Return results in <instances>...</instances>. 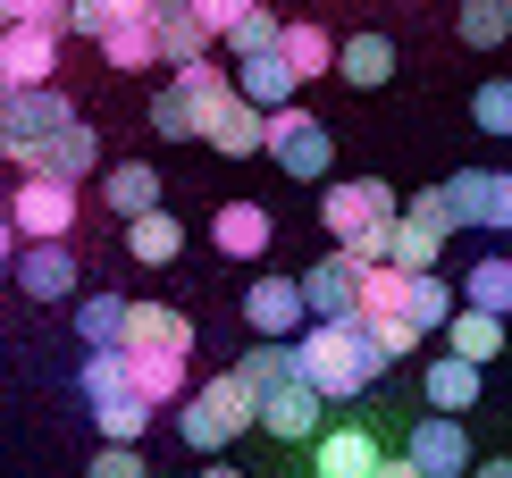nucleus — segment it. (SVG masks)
Segmentation results:
<instances>
[{
  "label": "nucleus",
  "mask_w": 512,
  "mask_h": 478,
  "mask_svg": "<svg viewBox=\"0 0 512 478\" xmlns=\"http://www.w3.org/2000/svg\"><path fill=\"white\" fill-rule=\"evenodd\" d=\"M0 93H17V76H9V51H0Z\"/></svg>",
  "instance_id": "de8ad7c7"
},
{
  "label": "nucleus",
  "mask_w": 512,
  "mask_h": 478,
  "mask_svg": "<svg viewBox=\"0 0 512 478\" xmlns=\"http://www.w3.org/2000/svg\"><path fill=\"white\" fill-rule=\"evenodd\" d=\"M76 252H68V235H59V244H26L17 252V269H9V286L26 294V302H68L76 294Z\"/></svg>",
  "instance_id": "ddd939ff"
},
{
  "label": "nucleus",
  "mask_w": 512,
  "mask_h": 478,
  "mask_svg": "<svg viewBox=\"0 0 512 478\" xmlns=\"http://www.w3.org/2000/svg\"><path fill=\"white\" fill-rule=\"evenodd\" d=\"M319 420H328V395L294 369V378H277V386H261V428L269 437H286V445H303V437H319Z\"/></svg>",
  "instance_id": "1a4fd4ad"
},
{
  "label": "nucleus",
  "mask_w": 512,
  "mask_h": 478,
  "mask_svg": "<svg viewBox=\"0 0 512 478\" xmlns=\"http://www.w3.org/2000/svg\"><path fill=\"white\" fill-rule=\"evenodd\" d=\"M277 34H286V26H277V9H252L244 26L227 34V51H236V59H252V51H277Z\"/></svg>",
  "instance_id": "e433bc0d"
},
{
  "label": "nucleus",
  "mask_w": 512,
  "mask_h": 478,
  "mask_svg": "<svg viewBox=\"0 0 512 478\" xmlns=\"http://www.w3.org/2000/svg\"><path fill=\"white\" fill-rule=\"evenodd\" d=\"M17 168H26V177H68V185H84V177H101V135L76 118V126H59L51 143H34Z\"/></svg>",
  "instance_id": "f8f14e48"
},
{
  "label": "nucleus",
  "mask_w": 512,
  "mask_h": 478,
  "mask_svg": "<svg viewBox=\"0 0 512 478\" xmlns=\"http://www.w3.org/2000/svg\"><path fill=\"white\" fill-rule=\"evenodd\" d=\"M294 353H303V378H311L328 403H361L378 378H387V344L370 336V319H361V311L311 319V328L294 336Z\"/></svg>",
  "instance_id": "f257e3e1"
},
{
  "label": "nucleus",
  "mask_w": 512,
  "mask_h": 478,
  "mask_svg": "<svg viewBox=\"0 0 512 478\" xmlns=\"http://www.w3.org/2000/svg\"><path fill=\"white\" fill-rule=\"evenodd\" d=\"M101 59H110L118 76H143V68H168V51H160V26H152V17H118V26L101 34Z\"/></svg>",
  "instance_id": "a211bd4d"
},
{
  "label": "nucleus",
  "mask_w": 512,
  "mask_h": 478,
  "mask_svg": "<svg viewBox=\"0 0 512 478\" xmlns=\"http://www.w3.org/2000/svg\"><path fill=\"white\" fill-rule=\"evenodd\" d=\"M118 17H126L118 0H68V34H93V42H101V34L118 26Z\"/></svg>",
  "instance_id": "58836bf2"
},
{
  "label": "nucleus",
  "mask_w": 512,
  "mask_h": 478,
  "mask_svg": "<svg viewBox=\"0 0 512 478\" xmlns=\"http://www.w3.org/2000/svg\"><path fill=\"white\" fill-rule=\"evenodd\" d=\"M471 126L512 143V84H479V93H471Z\"/></svg>",
  "instance_id": "c9c22d12"
},
{
  "label": "nucleus",
  "mask_w": 512,
  "mask_h": 478,
  "mask_svg": "<svg viewBox=\"0 0 512 478\" xmlns=\"http://www.w3.org/2000/svg\"><path fill=\"white\" fill-rule=\"evenodd\" d=\"M177 252H185V227L168 219V210H143V219H126V260H135V269H168Z\"/></svg>",
  "instance_id": "bb28decb"
},
{
  "label": "nucleus",
  "mask_w": 512,
  "mask_h": 478,
  "mask_svg": "<svg viewBox=\"0 0 512 478\" xmlns=\"http://www.w3.org/2000/svg\"><path fill=\"white\" fill-rule=\"evenodd\" d=\"M294 84H303V76L286 68V51H252V59H236V93L252 101V110H286Z\"/></svg>",
  "instance_id": "6ab92c4d"
},
{
  "label": "nucleus",
  "mask_w": 512,
  "mask_h": 478,
  "mask_svg": "<svg viewBox=\"0 0 512 478\" xmlns=\"http://www.w3.org/2000/svg\"><path fill=\"white\" fill-rule=\"evenodd\" d=\"M0 168H9V143H0Z\"/></svg>",
  "instance_id": "3c124183"
},
{
  "label": "nucleus",
  "mask_w": 512,
  "mask_h": 478,
  "mask_svg": "<svg viewBox=\"0 0 512 478\" xmlns=\"http://www.w3.org/2000/svg\"><path fill=\"white\" fill-rule=\"evenodd\" d=\"M0 51H9V76H17V84H51V68H59V26H9V34H0Z\"/></svg>",
  "instance_id": "5701e85b"
},
{
  "label": "nucleus",
  "mask_w": 512,
  "mask_h": 478,
  "mask_svg": "<svg viewBox=\"0 0 512 478\" xmlns=\"http://www.w3.org/2000/svg\"><path fill=\"white\" fill-rule=\"evenodd\" d=\"M403 311H412V328H420V336H445V319L462 311V294L445 286L437 269H412V294H403Z\"/></svg>",
  "instance_id": "7c9ffc66"
},
{
  "label": "nucleus",
  "mask_w": 512,
  "mask_h": 478,
  "mask_svg": "<svg viewBox=\"0 0 512 478\" xmlns=\"http://www.w3.org/2000/svg\"><path fill=\"white\" fill-rule=\"evenodd\" d=\"M252 9H261V0H194V17H202V26H210V34H219V42H227V34H236V26H244V17H252Z\"/></svg>",
  "instance_id": "ea45409f"
},
{
  "label": "nucleus",
  "mask_w": 512,
  "mask_h": 478,
  "mask_svg": "<svg viewBox=\"0 0 512 478\" xmlns=\"http://www.w3.org/2000/svg\"><path fill=\"white\" fill-rule=\"evenodd\" d=\"M462 42H471V51H496V42L512 34V0H462Z\"/></svg>",
  "instance_id": "f704fd0d"
},
{
  "label": "nucleus",
  "mask_w": 512,
  "mask_h": 478,
  "mask_svg": "<svg viewBox=\"0 0 512 478\" xmlns=\"http://www.w3.org/2000/svg\"><path fill=\"white\" fill-rule=\"evenodd\" d=\"M269 160L286 168V177L319 185V177H328V160H336V135L311 110H294V101H286V110H269Z\"/></svg>",
  "instance_id": "423d86ee"
},
{
  "label": "nucleus",
  "mask_w": 512,
  "mask_h": 478,
  "mask_svg": "<svg viewBox=\"0 0 512 478\" xmlns=\"http://www.w3.org/2000/svg\"><path fill=\"white\" fill-rule=\"evenodd\" d=\"M126 378L152 403H185V353H160V344H126Z\"/></svg>",
  "instance_id": "4be33fe9"
},
{
  "label": "nucleus",
  "mask_w": 512,
  "mask_h": 478,
  "mask_svg": "<svg viewBox=\"0 0 512 478\" xmlns=\"http://www.w3.org/2000/svg\"><path fill=\"white\" fill-rule=\"evenodd\" d=\"M143 17L152 26H177V17H194V0H143Z\"/></svg>",
  "instance_id": "37998d69"
},
{
  "label": "nucleus",
  "mask_w": 512,
  "mask_h": 478,
  "mask_svg": "<svg viewBox=\"0 0 512 478\" xmlns=\"http://www.w3.org/2000/svg\"><path fill=\"white\" fill-rule=\"evenodd\" d=\"M445 235H454V202H445V185L412 193V202L395 210V269H437L445 260Z\"/></svg>",
  "instance_id": "39448f33"
},
{
  "label": "nucleus",
  "mask_w": 512,
  "mask_h": 478,
  "mask_svg": "<svg viewBox=\"0 0 512 478\" xmlns=\"http://www.w3.org/2000/svg\"><path fill=\"white\" fill-rule=\"evenodd\" d=\"M210 244H219L227 260H261L277 244V219L261 202H219V210H210Z\"/></svg>",
  "instance_id": "dca6fc26"
},
{
  "label": "nucleus",
  "mask_w": 512,
  "mask_h": 478,
  "mask_svg": "<svg viewBox=\"0 0 512 478\" xmlns=\"http://www.w3.org/2000/svg\"><path fill=\"white\" fill-rule=\"evenodd\" d=\"M353 294H361V252L336 244L328 260H311V269H303V302H311V319H345V311H353Z\"/></svg>",
  "instance_id": "4468645a"
},
{
  "label": "nucleus",
  "mask_w": 512,
  "mask_h": 478,
  "mask_svg": "<svg viewBox=\"0 0 512 478\" xmlns=\"http://www.w3.org/2000/svg\"><path fill=\"white\" fill-rule=\"evenodd\" d=\"M336 76L361 84V93H378V84L395 76V42L387 34H345V42H336Z\"/></svg>",
  "instance_id": "b1692460"
},
{
  "label": "nucleus",
  "mask_w": 512,
  "mask_h": 478,
  "mask_svg": "<svg viewBox=\"0 0 512 478\" xmlns=\"http://www.w3.org/2000/svg\"><path fill=\"white\" fill-rule=\"evenodd\" d=\"M244 328H252V336H303V328H311L303 277H252V294H244Z\"/></svg>",
  "instance_id": "9b49d317"
},
{
  "label": "nucleus",
  "mask_w": 512,
  "mask_h": 478,
  "mask_svg": "<svg viewBox=\"0 0 512 478\" xmlns=\"http://www.w3.org/2000/svg\"><path fill=\"white\" fill-rule=\"evenodd\" d=\"M9 219L26 244H59V235L76 227V185L68 177H26L17 185V202H9Z\"/></svg>",
  "instance_id": "6e6552de"
},
{
  "label": "nucleus",
  "mask_w": 512,
  "mask_h": 478,
  "mask_svg": "<svg viewBox=\"0 0 512 478\" xmlns=\"http://www.w3.org/2000/svg\"><path fill=\"white\" fill-rule=\"evenodd\" d=\"M126 344H160V353H194V319L168 302H135L126 311Z\"/></svg>",
  "instance_id": "c85d7f7f"
},
{
  "label": "nucleus",
  "mask_w": 512,
  "mask_h": 478,
  "mask_svg": "<svg viewBox=\"0 0 512 478\" xmlns=\"http://www.w3.org/2000/svg\"><path fill=\"white\" fill-rule=\"evenodd\" d=\"M194 478H244V470H194Z\"/></svg>",
  "instance_id": "8fccbe9b"
},
{
  "label": "nucleus",
  "mask_w": 512,
  "mask_h": 478,
  "mask_svg": "<svg viewBox=\"0 0 512 478\" xmlns=\"http://www.w3.org/2000/svg\"><path fill=\"white\" fill-rule=\"evenodd\" d=\"M277 51H286V68L303 76V84L336 68V42H328V26H286V34H277Z\"/></svg>",
  "instance_id": "2f4dec72"
},
{
  "label": "nucleus",
  "mask_w": 512,
  "mask_h": 478,
  "mask_svg": "<svg viewBox=\"0 0 512 478\" xmlns=\"http://www.w3.org/2000/svg\"><path fill=\"white\" fill-rule=\"evenodd\" d=\"M152 135H168V143H202V110H194V93H185V84L152 93Z\"/></svg>",
  "instance_id": "72a5a7b5"
},
{
  "label": "nucleus",
  "mask_w": 512,
  "mask_h": 478,
  "mask_svg": "<svg viewBox=\"0 0 512 478\" xmlns=\"http://www.w3.org/2000/svg\"><path fill=\"white\" fill-rule=\"evenodd\" d=\"M244 428H261V395H252L244 369H219V378H202L194 395H185V411H177V437L194 445V453L236 445Z\"/></svg>",
  "instance_id": "f03ea898"
},
{
  "label": "nucleus",
  "mask_w": 512,
  "mask_h": 478,
  "mask_svg": "<svg viewBox=\"0 0 512 478\" xmlns=\"http://www.w3.org/2000/svg\"><path fill=\"white\" fill-rule=\"evenodd\" d=\"M445 202H454V227L504 235L512 227V168H462V177H445Z\"/></svg>",
  "instance_id": "0eeeda50"
},
{
  "label": "nucleus",
  "mask_w": 512,
  "mask_h": 478,
  "mask_svg": "<svg viewBox=\"0 0 512 478\" xmlns=\"http://www.w3.org/2000/svg\"><path fill=\"white\" fill-rule=\"evenodd\" d=\"M420 403H437V411H471L479 403V361H462V353H445L420 369Z\"/></svg>",
  "instance_id": "393cba45"
},
{
  "label": "nucleus",
  "mask_w": 512,
  "mask_h": 478,
  "mask_svg": "<svg viewBox=\"0 0 512 478\" xmlns=\"http://www.w3.org/2000/svg\"><path fill=\"white\" fill-rule=\"evenodd\" d=\"M101 202H110L118 219L160 210V168H152V160H118V168H101Z\"/></svg>",
  "instance_id": "aec40b11"
},
{
  "label": "nucleus",
  "mask_w": 512,
  "mask_h": 478,
  "mask_svg": "<svg viewBox=\"0 0 512 478\" xmlns=\"http://www.w3.org/2000/svg\"><path fill=\"white\" fill-rule=\"evenodd\" d=\"M152 395H135V386H118V395H101L93 403V428H101V445H143V428H152Z\"/></svg>",
  "instance_id": "a878e982"
},
{
  "label": "nucleus",
  "mask_w": 512,
  "mask_h": 478,
  "mask_svg": "<svg viewBox=\"0 0 512 478\" xmlns=\"http://www.w3.org/2000/svg\"><path fill=\"white\" fill-rule=\"evenodd\" d=\"M319 219H328V235L345 252H361V260H387L395 252V193L378 185V177L328 185V193H319Z\"/></svg>",
  "instance_id": "7ed1b4c3"
},
{
  "label": "nucleus",
  "mask_w": 512,
  "mask_h": 478,
  "mask_svg": "<svg viewBox=\"0 0 512 478\" xmlns=\"http://www.w3.org/2000/svg\"><path fill=\"white\" fill-rule=\"evenodd\" d=\"M471 478H512V462H479V470H471Z\"/></svg>",
  "instance_id": "49530a36"
},
{
  "label": "nucleus",
  "mask_w": 512,
  "mask_h": 478,
  "mask_svg": "<svg viewBox=\"0 0 512 478\" xmlns=\"http://www.w3.org/2000/svg\"><path fill=\"white\" fill-rule=\"evenodd\" d=\"M126 311H135L126 294H84V302H76V336H84V353H110V344H126Z\"/></svg>",
  "instance_id": "c756f323"
},
{
  "label": "nucleus",
  "mask_w": 512,
  "mask_h": 478,
  "mask_svg": "<svg viewBox=\"0 0 512 478\" xmlns=\"http://www.w3.org/2000/svg\"><path fill=\"white\" fill-rule=\"evenodd\" d=\"M370 336L387 344V361H403V353H412V344H420V328H412V319H403V311H395V319H370Z\"/></svg>",
  "instance_id": "a19ab883"
},
{
  "label": "nucleus",
  "mask_w": 512,
  "mask_h": 478,
  "mask_svg": "<svg viewBox=\"0 0 512 478\" xmlns=\"http://www.w3.org/2000/svg\"><path fill=\"white\" fill-rule=\"evenodd\" d=\"M403 294H412V269H395V260H361V294H353L361 319H395ZM403 319H412V311H403Z\"/></svg>",
  "instance_id": "cd10ccee"
},
{
  "label": "nucleus",
  "mask_w": 512,
  "mask_h": 478,
  "mask_svg": "<svg viewBox=\"0 0 512 478\" xmlns=\"http://www.w3.org/2000/svg\"><path fill=\"white\" fill-rule=\"evenodd\" d=\"M378 462H387V453H378L370 428H328V437H319L311 478H378Z\"/></svg>",
  "instance_id": "f3484780"
},
{
  "label": "nucleus",
  "mask_w": 512,
  "mask_h": 478,
  "mask_svg": "<svg viewBox=\"0 0 512 478\" xmlns=\"http://www.w3.org/2000/svg\"><path fill=\"white\" fill-rule=\"evenodd\" d=\"M9 26H17V9H9V0H0V34H9Z\"/></svg>",
  "instance_id": "09e8293b"
},
{
  "label": "nucleus",
  "mask_w": 512,
  "mask_h": 478,
  "mask_svg": "<svg viewBox=\"0 0 512 478\" xmlns=\"http://www.w3.org/2000/svg\"><path fill=\"white\" fill-rule=\"evenodd\" d=\"M462 302H479V311H504V319H512V260L487 252L479 269H462Z\"/></svg>",
  "instance_id": "473e14b6"
},
{
  "label": "nucleus",
  "mask_w": 512,
  "mask_h": 478,
  "mask_svg": "<svg viewBox=\"0 0 512 478\" xmlns=\"http://www.w3.org/2000/svg\"><path fill=\"white\" fill-rule=\"evenodd\" d=\"M17 9V26H59L68 34V0H9Z\"/></svg>",
  "instance_id": "79ce46f5"
},
{
  "label": "nucleus",
  "mask_w": 512,
  "mask_h": 478,
  "mask_svg": "<svg viewBox=\"0 0 512 478\" xmlns=\"http://www.w3.org/2000/svg\"><path fill=\"white\" fill-rule=\"evenodd\" d=\"M59 126H76V101L59 93V84H17V93H0V143H9V168L26 160L34 143H51Z\"/></svg>",
  "instance_id": "20e7f679"
},
{
  "label": "nucleus",
  "mask_w": 512,
  "mask_h": 478,
  "mask_svg": "<svg viewBox=\"0 0 512 478\" xmlns=\"http://www.w3.org/2000/svg\"><path fill=\"white\" fill-rule=\"evenodd\" d=\"M403 453H412L429 478H471V437H462V411H429V420H412V437H403Z\"/></svg>",
  "instance_id": "9d476101"
},
{
  "label": "nucleus",
  "mask_w": 512,
  "mask_h": 478,
  "mask_svg": "<svg viewBox=\"0 0 512 478\" xmlns=\"http://www.w3.org/2000/svg\"><path fill=\"white\" fill-rule=\"evenodd\" d=\"M202 143L227 151V160H252V151H269V110H252L244 93H227L219 110L202 118Z\"/></svg>",
  "instance_id": "2eb2a0df"
},
{
  "label": "nucleus",
  "mask_w": 512,
  "mask_h": 478,
  "mask_svg": "<svg viewBox=\"0 0 512 478\" xmlns=\"http://www.w3.org/2000/svg\"><path fill=\"white\" fill-rule=\"evenodd\" d=\"M17 244H26V235H17V219H9V210H0V277L17 269Z\"/></svg>",
  "instance_id": "c03bdc74"
},
{
  "label": "nucleus",
  "mask_w": 512,
  "mask_h": 478,
  "mask_svg": "<svg viewBox=\"0 0 512 478\" xmlns=\"http://www.w3.org/2000/svg\"><path fill=\"white\" fill-rule=\"evenodd\" d=\"M378 478H429V470H420L412 453H395V462H378Z\"/></svg>",
  "instance_id": "a18cd8bd"
},
{
  "label": "nucleus",
  "mask_w": 512,
  "mask_h": 478,
  "mask_svg": "<svg viewBox=\"0 0 512 478\" xmlns=\"http://www.w3.org/2000/svg\"><path fill=\"white\" fill-rule=\"evenodd\" d=\"M84 478H152V462H143V445H101Z\"/></svg>",
  "instance_id": "4c0bfd02"
},
{
  "label": "nucleus",
  "mask_w": 512,
  "mask_h": 478,
  "mask_svg": "<svg viewBox=\"0 0 512 478\" xmlns=\"http://www.w3.org/2000/svg\"><path fill=\"white\" fill-rule=\"evenodd\" d=\"M445 353H462V361H496L504 353V311H479V302H462L454 319H445Z\"/></svg>",
  "instance_id": "412c9836"
}]
</instances>
